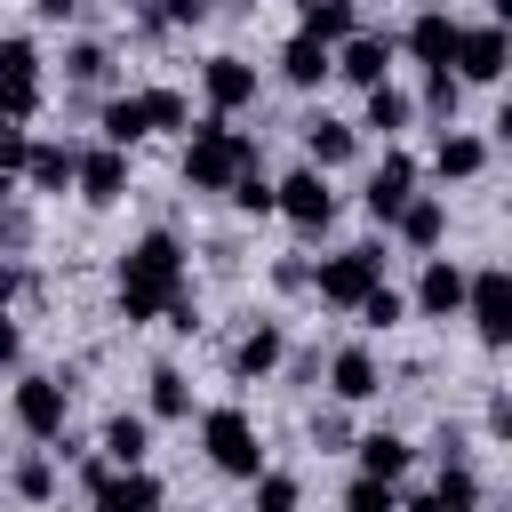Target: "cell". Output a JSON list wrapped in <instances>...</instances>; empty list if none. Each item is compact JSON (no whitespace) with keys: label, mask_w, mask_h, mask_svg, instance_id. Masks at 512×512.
I'll list each match as a JSON object with an SVG mask.
<instances>
[{"label":"cell","mask_w":512,"mask_h":512,"mask_svg":"<svg viewBox=\"0 0 512 512\" xmlns=\"http://www.w3.org/2000/svg\"><path fill=\"white\" fill-rule=\"evenodd\" d=\"M176 296H184V240H176V232H144L136 248H120L112 304H120V320H128V328L160 320Z\"/></svg>","instance_id":"cell-1"},{"label":"cell","mask_w":512,"mask_h":512,"mask_svg":"<svg viewBox=\"0 0 512 512\" xmlns=\"http://www.w3.org/2000/svg\"><path fill=\"white\" fill-rule=\"evenodd\" d=\"M240 168H256V136H248V128H232V120L184 128V184H192V192H232Z\"/></svg>","instance_id":"cell-2"},{"label":"cell","mask_w":512,"mask_h":512,"mask_svg":"<svg viewBox=\"0 0 512 512\" xmlns=\"http://www.w3.org/2000/svg\"><path fill=\"white\" fill-rule=\"evenodd\" d=\"M200 456H208L224 480H256V472H264V432H256V416L232 408V400L208 408V416H200Z\"/></svg>","instance_id":"cell-3"},{"label":"cell","mask_w":512,"mask_h":512,"mask_svg":"<svg viewBox=\"0 0 512 512\" xmlns=\"http://www.w3.org/2000/svg\"><path fill=\"white\" fill-rule=\"evenodd\" d=\"M8 416H16V432H24V440H64V424H72V376H56V368L16 376Z\"/></svg>","instance_id":"cell-4"},{"label":"cell","mask_w":512,"mask_h":512,"mask_svg":"<svg viewBox=\"0 0 512 512\" xmlns=\"http://www.w3.org/2000/svg\"><path fill=\"white\" fill-rule=\"evenodd\" d=\"M368 288H384V248L376 240H352V248H336V256L312 264V296L336 304V312H352Z\"/></svg>","instance_id":"cell-5"},{"label":"cell","mask_w":512,"mask_h":512,"mask_svg":"<svg viewBox=\"0 0 512 512\" xmlns=\"http://www.w3.org/2000/svg\"><path fill=\"white\" fill-rule=\"evenodd\" d=\"M464 320L480 328L488 352L512 344V272H504V264H472V280H464Z\"/></svg>","instance_id":"cell-6"},{"label":"cell","mask_w":512,"mask_h":512,"mask_svg":"<svg viewBox=\"0 0 512 512\" xmlns=\"http://www.w3.org/2000/svg\"><path fill=\"white\" fill-rule=\"evenodd\" d=\"M40 112V48L24 32H0V128H24Z\"/></svg>","instance_id":"cell-7"},{"label":"cell","mask_w":512,"mask_h":512,"mask_svg":"<svg viewBox=\"0 0 512 512\" xmlns=\"http://www.w3.org/2000/svg\"><path fill=\"white\" fill-rule=\"evenodd\" d=\"M504 64H512V40H504V24H496V16L456 32V56H448V72H456L464 88H496V80H504Z\"/></svg>","instance_id":"cell-8"},{"label":"cell","mask_w":512,"mask_h":512,"mask_svg":"<svg viewBox=\"0 0 512 512\" xmlns=\"http://www.w3.org/2000/svg\"><path fill=\"white\" fill-rule=\"evenodd\" d=\"M272 216H288L296 232H328V224H336V192H328V176H320V168H288V176L272 184Z\"/></svg>","instance_id":"cell-9"},{"label":"cell","mask_w":512,"mask_h":512,"mask_svg":"<svg viewBox=\"0 0 512 512\" xmlns=\"http://www.w3.org/2000/svg\"><path fill=\"white\" fill-rule=\"evenodd\" d=\"M392 56H400V48H392V32H352V40H336V48H328V72H336V80H352V88L368 96V88H384V80H392Z\"/></svg>","instance_id":"cell-10"},{"label":"cell","mask_w":512,"mask_h":512,"mask_svg":"<svg viewBox=\"0 0 512 512\" xmlns=\"http://www.w3.org/2000/svg\"><path fill=\"white\" fill-rule=\"evenodd\" d=\"M200 96H208V120H240L248 104H256V64L248 56H208L200 64Z\"/></svg>","instance_id":"cell-11"},{"label":"cell","mask_w":512,"mask_h":512,"mask_svg":"<svg viewBox=\"0 0 512 512\" xmlns=\"http://www.w3.org/2000/svg\"><path fill=\"white\" fill-rule=\"evenodd\" d=\"M72 192H80L88 208L128 200V152H112V144H80V160H72Z\"/></svg>","instance_id":"cell-12"},{"label":"cell","mask_w":512,"mask_h":512,"mask_svg":"<svg viewBox=\"0 0 512 512\" xmlns=\"http://www.w3.org/2000/svg\"><path fill=\"white\" fill-rule=\"evenodd\" d=\"M408 200H416V160H408L400 144H384V160L368 168V192H360V208H368L376 224H392Z\"/></svg>","instance_id":"cell-13"},{"label":"cell","mask_w":512,"mask_h":512,"mask_svg":"<svg viewBox=\"0 0 512 512\" xmlns=\"http://www.w3.org/2000/svg\"><path fill=\"white\" fill-rule=\"evenodd\" d=\"M464 280H472V272H464L456 256H424L408 312H424V320H464Z\"/></svg>","instance_id":"cell-14"},{"label":"cell","mask_w":512,"mask_h":512,"mask_svg":"<svg viewBox=\"0 0 512 512\" xmlns=\"http://www.w3.org/2000/svg\"><path fill=\"white\" fill-rule=\"evenodd\" d=\"M456 32H464V24H456L448 8H416V16H408V32H400L392 48H408L424 72H448V56H456Z\"/></svg>","instance_id":"cell-15"},{"label":"cell","mask_w":512,"mask_h":512,"mask_svg":"<svg viewBox=\"0 0 512 512\" xmlns=\"http://www.w3.org/2000/svg\"><path fill=\"white\" fill-rule=\"evenodd\" d=\"M328 392H336L344 408L376 400V392H384V360H376L368 344H344V352H328Z\"/></svg>","instance_id":"cell-16"},{"label":"cell","mask_w":512,"mask_h":512,"mask_svg":"<svg viewBox=\"0 0 512 512\" xmlns=\"http://www.w3.org/2000/svg\"><path fill=\"white\" fill-rule=\"evenodd\" d=\"M280 360H288V328H280V320H256V328L232 344V376H240V384L280 376Z\"/></svg>","instance_id":"cell-17"},{"label":"cell","mask_w":512,"mask_h":512,"mask_svg":"<svg viewBox=\"0 0 512 512\" xmlns=\"http://www.w3.org/2000/svg\"><path fill=\"white\" fill-rule=\"evenodd\" d=\"M352 152H360V128H352V120H336V112H312V120H304V168L328 176V168H344Z\"/></svg>","instance_id":"cell-18"},{"label":"cell","mask_w":512,"mask_h":512,"mask_svg":"<svg viewBox=\"0 0 512 512\" xmlns=\"http://www.w3.org/2000/svg\"><path fill=\"white\" fill-rule=\"evenodd\" d=\"M88 504H96V512H160V504H168V488H160V472H152V464H136V472H112Z\"/></svg>","instance_id":"cell-19"},{"label":"cell","mask_w":512,"mask_h":512,"mask_svg":"<svg viewBox=\"0 0 512 512\" xmlns=\"http://www.w3.org/2000/svg\"><path fill=\"white\" fill-rule=\"evenodd\" d=\"M392 232H400L416 256H440V240H448V200H440V192H416V200L392 216Z\"/></svg>","instance_id":"cell-20"},{"label":"cell","mask_w":512,"mask_h":512,"mask_svg":"<svg viewBox=\"0 0 512 512\" xmlns=\"http://www.w3.org/2000/svg\"><path fill=\"white\" fill-rule=\"evenodd\" d=\"M96 456L112 464V472H136L144 456H152V416H104V440H96Z\"/></svg>","instance_id":"cell-21"},{"label":"cell","mask_w":512,"mask_h":512,"mask_svg":"<svg viewBox=\"0 0 512 512\" xmlns=\"http://www.w3.org/2000/svg\"><path fill=\"white\" fill-rule=\"evenodd\" d=\"M488 168V144L472 136V128H440V144H432V176L440 184H472Z\"/></svg>","instance_id":"cell-22"},{"label":"cell","mask_w":512,"mask_h":512,"mask_svg":"<svg viewBox=\"0 0 512 512\" xmlns=\"http://www.w3.org/2000/svg\"><path fill=\"white\" fill-rule=\"evenodd\" d=\"M72 160H80V144L32 136V152H24V176H16V184H32V192H72Z\"/></svg>","instance_id":"cell-23"},{"label":"cell","mask_w":512,"mask_h":512,"mask_svg":"<svg viewBox=\"0 0 512 512\" xmlns=\"http://www.w3.org/2000/svg\"><path fill=\"white\" fill-rule=\"evenodd\" d=\"M352 448H360V472H368V480H392V488H400L408 464H416V448H408L400 432H360Z\"/></svg>","instance_id":"cell-24"},{"label":"cell","mask_w":512,"mask_h":512,"mask_svg":"<svg viewBox=\"0 0 512 512\" xmlns=\"http://www.w3.org/2000/svg\"><path fill=\"white\" fill-rule=\"evenodd\" d=\"M144 408H152L160 424H176V416H192V376H184L176 360H160V368L144 376Z\"/></svg>","instance_id":"cell-25"},{"label":"cell","mask_w":512,"mask_h":512,"mask_svg":"<svg viewBox=\"0 0 512 512\" xmlns=\"http://www.w3.org/2000/svg\"><path fill=\"white\" fill-rule=\"evenodd\" d=\"M272 64H280V80H288V88H320V80H328V48H320V40H304V32H288Z\"/></svg>","instance_id":"cell-26"},{"label":"cell","mask_w":512,"mask_h":512,"mask_svg":"<svg viewBox=\"0 0 512 512\" xmlns=\"http://www.w3.org/2000/svg\"><path fill=\"white\" fill-rule=\"evenodd\" d=\"M136 112H144V136H184L192 128L184 88H136Z\"/></svg>","instance_id":"cell-27"},{"label":"cell","mask_w":512,"mask_h":512,"mask_svg":"<svg viewBox=\"0 0 512 512\" xmlns=\"http://www.w3.org/2000/svg\"><path fill=\"white\" fill-rule=\"evenodd\" d=\"M0 480H8V496H16V504H48V496H56V456H48V448H32V456H16Z\"/></svg>","instance_id":"cell-28"},{"label":"cell","mask_w":512,"mask_h":512,"mask_svg":"<svg viewBox=\"0 0 512 512\" xmlns=\"http://www.w3.org/2000/svg\"><path fill=\"white\" fill-rule=\"evenodd\" d=\"M296 32L320 40V48H336V40L360 32V8H352V0H304V24H296Z\"/></svg>","instance_id":"cell-29"},{"label":"cell","mask_w":512,"mask_h":512,"mask_svg":"<svg viewBox=\"0 0 512 512\" xmlns=\"http://www.w3.org/2000/svg\"><path fill=\"white\" fill-rule=\"evenodd\" d=\"M408 120H416V104H408V96H400V88L384 80V88H368V104H360V120H352V128H376V136L392 144V136L408 128Z\"/></svg>","instance_id":"cell-30"},{"label":"cell","mask_w":512,"mask_h":512,"mask_svg":"<svg viewBox=\"0 0 512 512\" xmlns=\"http://www.w3.org/2000/svg\"><path fill=\"white\" fill-rule=\"evenodd\" d=\"M432 496H440L448 512H480V472H472L464 456H440V480H432Z\"/></svg>","instance_id":"cell-31"},{"label":"cell","mask_w":512,"mask_h":512,"mask_svg":"<svg viewBox=\"0 0 512 512\" xmlns=\"http://www.w3.org/2000/svg\"><path fill=\"white\" fill-rule=\"evenodd\" d=\"M96 128H104L112 152H136V144H144V112H136V96H112V104L96 112Z\"/></svg>","instance_id":"cell-32"},{"label":"cell","mask_w":512,"mask_h":512,"mask_svg":"<svg viewBox=\"0 0 512 512\" xmlns=\"http://www.w3.org/2000/svg\"><path fill=\"white\" fill-rule=\"evenodd\" d=\"M352 312H360V328H368V336H392V328L408 320V296H400V288H368Z\"/></svg>","instance_id":"cell-33"},{"label":"cell","mask_w":512,"mask_h":512,"mask_svg":"<svg viewBox=\"0 0 512 512\" xmlns=\"http://www.w3.org/2000/svg\"><path fill=\"white\" fill-rule=\"evenodd\" d=\"M248 488H256V512H304V480H296V472H272V464H264Z\"/></svg>","instance_id":"cell-34"},{"label":"cell","mask_w":512,"mask_h":512,"mask_svg":"<svg viewBox=\"0 0 512 512\" xmlns=\"http://www.w3.org/2000/svg\"><path fill=\"white\" fill-rule=\"evenodd\" d=\"M104 72H112V48H104V40H72V48H64V80H72V88H96Z\"/></svg>","instance_id":"cell-35"},{"label":"cell","mask_w":512,"mask_h":512,"mask_svg":"<svg viewBox=\"0 0 512 512\" xmlns=\"http://www.w3.org/2000/svg\"><path fill=\"white\" fill-rule=\"evenodd\" d=\"M344 512H400V488H392V480L352 472V480H344Z\"/></svg>","instance_id":"cell-36"},{"label":"cell","mask_w":512,"mask_h":512,"mask_svg":"<svg viewBox=\"0 0 512 512\" xmlns=\"http://www.w3.org/2000/svg\"><path fill=\"white\" fill-rule=\"evenodd\" d=\"M456 104H464V80H456V72H424V112H432L440 128H456Z\"/></svg>","instance_id":"cell-37"},{"label":"cell","mask_w":512,"mask_h":512,"mask_svg":"<svg viewBox=\"0 0 512 512\" xmlns=\"http://www.w3.org/2000/svg\"><path fill=\"white\" fill-rule=\"evenodd\" d=\"M224 200H232V208H240V216H272V176H264V168H240V176H232V192H224Z\"/></svg>","instance_id":"cell-38"},{"label":"cell","mask_w":512,"mask_h":512,"mask_svg":"<svg viewBox=\"0 0 512 512\" xmlns=\"http://www.w3.org/2000/svg\"><path fill=\"white\" fill-rule=\"evenodd\" d=\"M208 8L216 0H152V24L160 32H192V24H208Z\"/></svg>","instance_id":"cell-39"},{"label":"cell","mask_w":512,"mask_h":512,"mask_svg":"<svg viewBox=\"0 0 512 512\" xmlns=\"http://www.w3.org/2000/svg\"><path fill=\"white\" fill-rule=\"evenodd\" d=\"M24 152H32V136L24 128H0V176H24Z\"/></svg>","instance_id":"cell-40"},{"label":"cell","mask_w":512,"mask_h":512,"mask_svg":"<svg viewBox=\"0 0 512 512\" xmlns=\"http://www.w3.org/2000/svg\"><path fill=\"white\" fill-rule=\"evenodd\" d=\"M272 288H288V296H296V288H312V264H296V256H280V264H272Z\"/></svg>","instance_id":"cell-41"},{"label":"cell","mask_w":512,"mask_h":512,"mask_svg":"<svg viewBox=\"0 0 512 512\" xmlns=\"http://www.w3.org/2000/svg\"><path fill=\"white\" fill-rule=\"evenodd\" d=\"M160 320H168V328H176V336H192V328H200V304H192V288H184V296H176V304H168V312H160Z\"/></svg>","instance_id":"cell-42"},{"label":"cell","mask_w":512,"mask_h":512,"mask_svg":"<svg viewBox=\"0 0 512 512\" xmlns=\"http://www.w3.org/2000/svg\"><path fill=\"white\" fill-rule=\"evenodd\" d=\"M24 360V328H16V312H0V368H16Z\"/></svg>","instance_id":"cell-43"},{"label":"cell","mask_w":512,"mask_h":512,"mask_svg":"<svg viewBox=\"0 0 512 512\" xmlns=\"http://www.w3.org/2000/svg\"><path fill=\"white\" fill-rule=\"evenodd\" d=\"M480 424H488V440H504V432H512V400L488 392V416H480Z\"/></svg>","instance_id":"cell-44"},{"label":"cell","mask_w":512,"mask_h":512,"mask_svg":"<svg viewBox=\"0 0 512 512\" xmlns=\"http://www.w3.org/2000/svg\"><path fill=\"white\" fill-rule=\"evenodd\" d=\"M32 8H40V24H72L88 0H32Z\"/></svg>","instance_id":"cell-45"},{"label":"cell","mask_w":512,"mask_h":512,"mask_svg":"<svg viewBox=\"0 0 512 512\" xmlns=\"http://www.w3.org/2000/svg\"><path fill=\"white\" fill-rule=\"evenodd\" d=\"M104 480H112V464H104V456H80V488H88V496H96V488H104Z\"/></svg>","instance_id":"cell-46"},{"label":"cell","mask_w":512,"mask_h":512,"mask_svg":"<svg viewBox=\"0 0 512 512\" xmlns=\"http://www.w3.org/2000/svg\"><path fill=\"white\" fill-rule=\"evenodd\" d=\"M16 296H24V272H16V264H0V312H8Z\"/></svg>","instance_id":"cell-47"},{"label":"cell","mask_w":512,"mask_h":512,"mask_svg":"<svg viewBox=\"0 0 512 512\" xmlns=\"http://www.w3.org/2000/svg\"><path fill=\"white\" fill-rule=\"evenodd\" d=\"M400 512H448V504H440V496H432V488H424V496H408V504H400Z\"/></svg>","instance_id":"cell-48"},{"label":"cell","mask_w":512,"mask_h":512,"mask_svg":"<svg viewBox=\"0 0 512 512\" xmlns=\"http://www.w3.org/2000/svg\"><path fill=\"white\" fill-rule=\"evenodd\" d=\"M8 208H16V176H0V216H8Z\"/></svg>","instance_id":"cell-49"},{"label":"cell","mask_w":512,"mask_h":512,"mask_svg":"<svg viewBox=\"0 0 512 512\" xmlns=\"http://www.w3.org/2000/svg\"><path fill=\"white\" fill-rule=\"evenodd\" d=\"M0 496H8V480H0Z\"/></svg>","instance_id":"cell-50"}]
</instances>
